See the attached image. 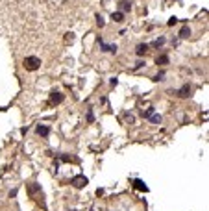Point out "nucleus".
Returning <instances> with one entry per match:
<instances>
[{
  "instance_id": "f257e3e1",
  "label": "nucleus",
  "mask_w": 209,
  "mask_h": 211,
  "mask_svg": "<svg viewBox=\"0 0 209 211\" xmlns=\"http://www.w3.org/2000/svg\"><path fill=\"white\" fill-rule=\"evenodd\" d=\"M39 65H41V59L35 58V56H30V58L24 59V69L26 71H37Z\"/></svg>"
},
{
  "instance_id": "f03ea898",
  "label": "nucleus",
  "mask_w": 209,
  "mask_h": 211,
  "mask_svg": "<svg viewBox=\"0 0 209 211\" xmlns=\"http://www.w3.org/2000/svg\"><path fill=\"white\" fill-rule=\"evenodd\" d=\"M72 185L78 187V189L85 187V185H87V178H85V176H76V178H72Z\"/></svg>"
},
{
  "instance_id": "7ed1b4c3",
  "label": "nucleus",
  "mask_w": 209,
  "mask_h": 211,
  "mask_svg": "<svg viewBox=\"0 0 209 211\" xmlns=\"http://www.w3.org/2000/svg\"><path fill=\"white\" fill-rule=\"evenodd\" d=\"M98 44H100V48L106 50V52H117V44H107L102 39H98Z\"/></svg>"
},
{
  "instance_id": "20e7f679",
  "label": "nucleus",
  "mask_w": 209,
  "mask_h": 211,
  "mask_svg": "<svg viewBox=\"0 0 209 211\" xmlns=\"http://www.w3.org/2000/svg\"><path fill=\"white\" fill-rule=\"evenodd\" d=\"M61 100H63V95H61V93H56V91H54V93L50 95V104H52V106H54V104H59Z\"/></svg>"
},
{
  "instance_id": "39448f33",
  "label": "nucleus",
  "mask_w": 209,
  "mask_h": 211,
  "mask_svg": "<svg viewBox=\"0 0 209 211\" xmlns=\"http://www.w3.org/2000/svg\"><path fill=\"white\" fill-rule=\"evenodd\" d=\"M135 52H137V56H145L148 52V44H137Z\"/></svg>"
},
{
  "instance_id": "423d86ee",
  "label": "nucleus",
  "mask_w": 209,
  "mask_h": 211,
  "mask_svg": "<svg viewBox=\"0 0 209 211\" xmlns=\"http://www.w3.org/2000/svg\"><path fill=\"white\" fill-rule=\"evenodd\" d=\"M189 93H191V87L189 85H183L180 91H178V96H189Z\"/></svg>"
},
{
  "instance_id": "0eeeda50",
  "label": "nucleus",
  "mask_w": 209,
  "mask_h": 211,
  "mask_svg": "<svg viewBox=\"0 0 209 211\" xmlns=\"http://www.w3.org/2000/svg\"><path fill=\"white\" fill-rule=\"evenodd\" d=\"M133 187H135V189H139V191H148V187L142 183L141 180H135V182H133Z\"/></svg>"
},
{
  "instance_id": "6e6552de",
  "label": "nucleus",
  "mask_w": 209,
  "mask_h": 211,
  "mask_svg": "<svg viewBox=\"0 0 209 211\" xmlns=\"http://www.w3.org/2000/svg\"><path fill=\"white\" fill-rule=\"evenodd\" d=\"M48 131H50V130H48L46 126H41V124L37 126V133H39V135H43V137H46V135H48Z\"/></svg>"
},
{
  "instance_id": "1a4fd4ad",
  "label": "nucleus",
  "mask_w": 209,
  "mask_h": 211,
  "mask_svg": "<svg viewBox=\"0 0 209 211\" xmlns=\"http://www.w3.org/2000/svg\"><path fill=\"white\" fill-rule=\"evenodd\" d=\"M189 35H191L189 26H183V28H181V32H180V37H183V39H185V37H189Z\"/></svg>"
},
{
  "instance_id": "9d476101",
  "label": "nucleus",
  "mask_w": 209,
  "mask_h": 211,
  "mask_svg": "<svg viewBox=\"0 0 209 211\" xmlns=\"http://www.w3.org/2000/svg\"><path fill=\"white\" fill-rule=\"evenodd\" d=\"M111 19H113L115 22H120V20L124 19V13H120V11H117V13H113V15H111Z\"/></svg>"
},
{
  "instance_id": "9b49d317",
  "label": "nucleus",
  "mask_w": 209,
  "mask_h": 211,
  "mask_svg": "<svg viewBox=\"0 0 209 211\" xmlns=\"http://www.w3.org/2000/svg\"><path fill=\"white\" fill-rule=\"evenodd\" d=\"M156 63L157 65H165V63H169V58H167V56H159V58L156 59Z\"/></svg>"
},
{
  "instance_id": "f8f14e48",
  "label": "nucleus",
  "mask_w": 209,
  "mask_h": 211,
  "mask_svg": "<svg viewBox=\"0 0 209 211\" xmlns=\"http://www.w3.org/2000/svg\"><path fill=\"white\" fill-rule=\"evenodd\" d=\"M148 119H150L152 122H161V115H150Z\"/></svg>"
},
{
  "instance_id": "ddd939ff",
  "label": "nucleus",
  "mask_w": 209,
  "mask_h": 211,
  "mask_svg": "<svg viewBox=\"0 0 209 211\" xmlns=\"http://www.w3.org/2000/svg\"><path fill=\"white\" fill-rule=\"evenodd\" d=\"M150 115H154V109L152 107H148L146 111H142V117H150Z\"/></svg>"
},
{
  "instance_id": "4468645a",
  "label": "nucleus",
  "mask_w": 209,
  "mask_h": 211,
  "mask_svg": "<svg viewBox=\"0 0 209 211\" xmlns=\"http://www.w3.org/2000/svg\"><path fill=\"white\" fill-rule=\"evenodd\" d=\"M96 22H98V26H100V28L104 26V19H102L100 15H96Z\"/></svg>"
},
{
  "instance_id": "2eb2a0df",
  "label": "nucleus",
  "mask_w": 209,
  "mask_h": 211,
  "mask_svg": "<svg viewBox=\"0 0 209 211\" xmlns=\"http://www.w3.org/2000/svg\"><path fill=\"white\" fill-rule=\"evenodd\" d=\"M163 43H165V39L161 37V39H157L156 43H154V47H161V44H163Z\"/></svg>"
},
{
  "instance_id": "dca6fc26",
  "label": "nucleus",
  "mask_w": 209,
  "mask_h": 211,
  "mask_svg": "<svg viewBox=\"0 0 209 211\" xmlns=\"http://www.w3.org/2000/svg\"><path fill=\"white\" fill-rule=\"evenodd\" d=\"M163 78H165V72H159L156 78H154V80H156V82H159V80H163Z\"/></svg>"
},
{
  "instance_id": "f3484780",
  "label": "nucleus",
  "mask_w": 209,
  "mask_h": 211,
  "mask_svg": "<svg viewBox=\"0 0 209 211\" xmlns=\"http://www.w3.org/2000/svg\"><path fill=\"white\" fill-rule=\"evenodd\" d=\"M176 22H178V19H176V17H172V19L169 20V26H172V24H176Z\"/></svg>"
}]
</instances>
